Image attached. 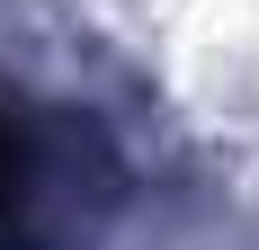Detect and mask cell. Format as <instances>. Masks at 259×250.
<instances>
[{
  "label": "cell",
  "mask_w": 259,
  "mask_h": 250,
  "mask_svg": "<svg viewBox=\"0 0 259 250\" xmlns=\"http://www.w3.org/2000/svg\"><path fill=\"white\" fill-rule=\"evenodd\" d=\"M54 179L63 143L36 125V107L0 99V250H54Z\"/></svg>",
  "instance_id": "1"
}]
</instances>
